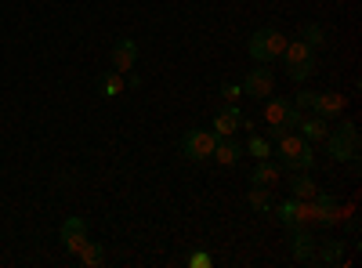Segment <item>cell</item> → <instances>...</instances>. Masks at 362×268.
Returning a JSON list of instances; mask_svg holds the SVG:
<instances>
[{
	"instance_id": "cell-9",
	"label": "cell",
	"mask_w": 362,
	"mask_h": 268,
	"mask_svg": "<svg viewBox=\"0 0 362 268\" xmlns=\"http://www.w3.org/2000/svg\"><path fill=\"white\" fill-rule=\"evenodd\" d=\"M109 58H112V69L116 73H131L134 66H138V40H116L112 44V51H109Z\"/></svg>"
},
{
	"instance_id": "cell-7",
	"label": "cell",
	"mask_w": 362,
	"mask_h": 268,
	"mask_svg": "<svg viewBox=\"0 0 362 268\" xmlns=\"http://www.w3.org/2000/svg\"><path fill=\"white\" fill-rule=\"evenodd\" d=\"M276 218L283 221V228H312V199H283L276 206Z\"/></svg>"
},
{
	"instance_id": "cell-28",
	"label": "cell",
	"mask_w": 362,
	"mask_h": 268,
	"mask_svg": "<svg viewBox=\"0 0 362 268\" xmlns=\"http://www.w3.org/2000/svg\"><path fill=\"white\" fill-rule=\"evenodd\" d=\"M124 83H127V87H131V91H138V87H141V76H138V73H131V76H127V80H124Z\"/></svg>"
},
{
	"instance_id": "cell-26",
	"label": "cell",
	"mask_w": 362,
	"mask_h": 268,
	"mask_svg": "<svg viewBox=\"0 0 362 268\" xmlns=\"http://www.w3.org/2000/svg\"><path fill=\"white\" fill-rule=\"evenodd\" d=\"M290 102H293V109H300V112H312V105H315V91H297Z\"/></svg>"
},
{
	"instance_id": "cell-4",
	"label": "cell",
	"mask_w": 362,
	"mask_h": 268,
	"mask_svg": "<svg viewBox=\"0 0 362 268\" xmlns=\"http://www.w3.org/2000/svg\"><path fill=\"white\" fill-rule=\"evenodd\" d=\"M283 62H286V76L290 80H308L315 73V47H308L305 40H286L283 51Z\"/></svg>"
},
{
	"instance_id": "cell-10",
	"label": "cell",
	"mask_w": 362,
	"mask_h": 268,
	"mask_svg": "<svg viewBox=\"0 0 362 268\" xmlns=\"http://www.w3.org/2000/svg\"><path fill=\"white\" fill-rule=\"evenodd\" d=\"M272 87H276V76H272V69H250L247 80H243V95L247 98H268Z\"/></svg>"
},
{
	"instance_id": "cell-27",
	"label": "cell",
	"mask_w": 362,
	"mask_h": 268,
	"mask_svg": "<svg viewBox=\"0 0 362 268\" xmlns=\"http://www.w3.org/2000/svg\"><path fill=\"white\" fill-rule=\"evenodd\" d=\"M221 98H225L228 105H235L239 98H243V83H221Z\"/></svg>"
},
{
	"instance_id": "cell-3",
	"label": "cell",
	"mask_w": 362,
	"mask_h": 268,
	"mask_svg": "<svg viewBox=\"0 0 362 268\" xmlns=\"http://www.w3.org/2000/svg\"><path fill=\"white\" fill-rule=\"evenodd\" d=\"M247 51H250L254 62L272 66L276 58H283V51H286V37L279 33V29H257V33L250 37V44H247Z\"/></svg>"
},
{
	"instance_id": "cell-13",
	"label": "cell",
	"mask_w": 362,
	"mask_h": 268,
	"mask_svg": "<svg viewBox=\"0 0 362 268\" xmlns=\"http://www.w3.org/2000/svg\"><path fill=\"white\" fill-rule=\"evenodd\" d=\"M83 240H87V221L83 218H66L62 221V247L69 254H76L83 247Z\"/></svg>"
},
{
	"instance_id": "cell-8",
	"label": "cell",
	"mask_w": 362,
	"mask_h": 268,
	"mask_svg": "<svg viewBox=\"0 0 362 268\" xmlns=\"http://www.w3.org/2000/svg\"><path fill=\"white\" fill-rule=\"evenodd\" d=\"M341 221V206H337V199L329 196V192H315L312 196V225H319V228H334Z\"/></svg>"
},
{
	"instance_id": "cell-18",
	"label": "cell",
	"mask_w": 362,
	"mask_h": 268,
	"mask_svg": "<svg viewBox=\"0 0 362 268\" xmlns=\"http://www.w3.org/2000/svg\"><path fill=\"white\" fill-rule=\"evenodd\" d=\"M124 91H127V83H124V73L109 69V73H102V76H98V95H102V98H119Z\"/></svg>"
},
{
	"instance_id": "cell-14",
	"label": "cell",
	"mask_w": 362,
	"mask_h": 268,
	"mask_svg": "<svg viewBox=\"0 0 362 268\" xmlns=\"http://www.w3.org/2000/svg\"><path fill=\"white\" fill-rule=\"evenodd\" d=\"M297 134L300 138H308V141H322L326 134H329V120H322V116H315V112H300V120H297Z\"/></svg>"
},
{
	"instance_id": "cell-23",
	"label": "cell",
	"mask_w": 362,
	"mask_h": 268,
	"mask_svg": "<svg viewBox=\"0 0 362 268\" xmlns=\"http://www.w3.org/2000/svg\"><path fill=\"white\" fill-rule=\"evenodd\" d=\"M247 153H250L254 160H268V156H272V141L261 138V134H250V138H247Z\"/></svg>"
},
{
	"instance_id": "cell-16",
	"label": "cell",
	"mask_w": 362,
	"mask_h": 268,
	"mask_svg": "<svg viewBox=\"0 0 362 268\" xmlns=\"http://www.w3.org/2000/svg\"><path fill=\"white\" fill-rule=\"evenodd\" d=\"M344 105H348V98H344V95L326 91V95H315L312 112H315V116H322V120H329V116H341V112H344Z\"/></svg>"
},
{
	"instance_id": "cell-15",
	"label": "cell",
	"mask_w": 362,
	"mask_h": 268,
	"mask_svg": "<svg viewBox=\"0 0 362 268\" xmlns=\"http://www.w3.org/2000/svg\"><path fill=\"white\" fill-rule=\"evenodd\" d=\"M290 250L297 261H312L315 257V240H312V228H290Z\"/></svg>"
},
{
	"instance_id": "cell-2",
	"label": "cell",
	"mask_w": 362,
	"mask_h": 268,
	"mask_svg": "<svg viewBox=\"0 0 362 268\" xmlns=\"http://www.w3.org/2000/svg\"><path fill=\"white\" fill-rule=\"evenodd\" d=\"M322 141H326V156H334L337 163H355L358 160V127L351 120L334 127Z\"/></svg>"
},
{
	"instance_id": "cell-20",
	"label": "cell",
	"mask_w": 362,
	"mask_h": 268,
	"mask_svg": "<svg viewBox=\"0 0 362 268\" xmlns=\"http://www.w3.org/2000/svg\"><path fill=\"white\" fill-rule=\"evenodd\" d=\"M315 250H319L322 264H341L344 261V243L341 240H322V243H315Z\"/></svg>"
},
{
	"instance_id": "cell-11",
	"label": "cell",
	"mask_w": 362,
	"mask_h": 268,
	"mask_svg": "<svg viewBox=\"0 0 362 268\" xmlns=\"http://www.w3.org/2000/svg\"><path fill=\"white\" fill-rule=\"evenodd\" d=\"M239 127H243V112H239V105H225L214 116V124H210V131H214L218 138H232Z\"/></svg>"
},
{
	"instance_id": "cell-22",
	"label": "cell",
	"mask_w": 362,
	"mask_h": 268,
	"mask_svg": "<svg viewBox=\"0 0 362 268\" xmlns=\"http://www.w3.org/2000/svg\"><path fill=\"white\" fill-rule=\"evenodd\" d=\"M247 199H250V206L257 214H264V211H272V192L264 189V185H250V192H247Z\"/></svg>"
},
{
	"instance_id": "cell-5",
	"label": "cell",
	"mask_w": 362,
	"mask_h": 268,
	"mask_svg": "<svg viewBox=\"0 0 362 268\" xmlns=\"http://www.w3.org/2000/svg\"><path fill=\"white\" fill-rule=\"evenodd\" d=\"M214 145H218V134L206 131V127H192L181 134V156L192 160V163H206L214 156Z\"/></svg>"
},
{
	"instance_id": "cell-17",
	"label": "cell",
	"mask_w": 362,
	"mask_h": 268,
	"mask_svg": "<svg viewBox=\"0 0 362 268\" xmlns=\"http://www.w3.org/2000/svg\"><path fill=\"white\" fill-rule=\"evenodd\" d=\"M210 160H218L221 167H235L239 160H243V145H239L235 138H218L214 156H210Z\"/></svg>"
},
{
	"instance_id": "cell-24",
	"label": "cell",
	"mask_w": 362,
	"mask_h": 268,
	"mask_svg": "<svg viewBox=\"0 0 362 268\" xmlns=\"http://www.w3.org/2000/svg\"><path fill=\"white\" fill-rule=\"evenodd\" d=\"M300 40H305L308 47H322V44H326V29H322L319 22H308L305 29H300Z\"/></svg>"
},
{
	"instance_id": "cell-19",
	"label": "cell",
	"mask_w": 362,
	"mask_h": 268,
	"mask_svg": "<svg viewBox=\"0 0 362 268\" xmlns=\"http://www.w3.org/2000/svg\"><path fill=\"white\" fill-rule=\"evenodd\" d=\"M319 192V185L312 182V174L308 170H293V177H290V196L293 199H312Z\"/></svg>"
},
{
	"instance_id": "cell-25",
	"label": "cell",
	"mask_w": 362,
	"mask_h": 268,
	"mask_svg": "<svg viewBox=\"0 0 362 268\" xmlns=\"http://www.w3.org/2000/svg\"><path fill=\"white\" fill-rule=\"evenodd\" d=\"M185 264H189V268H214V257H210L206 250H192V254L185 257Z\"/></svg>"
},
{
	"instance_id": "cell-21",
	"label": "cell",
	"mask_w": 362,
	"mask_h": 268,
	"mask_svg": "<svg viewBox=\"0 0 362 268\" xmlns=\"http://www.w3.org/2000/svg\"><path fill=\"white\" fill-rule=\"evenodd\" d=\"M76 257H80V264H87V268H98V264L105 261V247H102V243L83 240V247L76 250Z\"/></svg>"
},
{
	"instance_id": "cell-1",
	"label": "cell",
	"mask_w": 362,
	"mask_h": 268,
	"mask_svg": "<svg viewBox=\"0 0 362 268\" xmlns=\"http://www.w3.org/2000/svg\"><path fill=\"white\" fill-rule=\"evenodd\" d=\"M272 156L279 160L283 170H315L312 141L300 138V134H293V131H283L279 138H272Z\"/></svg>"
},
{
	"instance_id": "cell-12",
	"label": "cell",
	"mask_w": 362,
	"mask_h": 268,
	"mask_svg": "<svg viewBox=\"0 0 362 268\" xmlns=\"http://www.w3.org/2000/svg\"><path fill=\"white\" fill-rule=\"evenodd\" d=\"M276 182H283V167L276 163V160H257L254 163V170H250V185H264V189H272Z\"/></svg>"
},
{
	"instance_id": "cell-6",
	"label": "cell",
	"mask_w": 362,
	"mask_h": 268,
	"mask_svg": "<svg viewBox=\"0 0 362 268\" xmlns=\"http://www.w3.org/2000/svg\"><path fill=\"white\" fill-rule=\"evenodd\" d=\"M300 120V109H293V102L286 98H264V124L268 127H283V131H293Z\"/></svg>"
}]
</instances>
